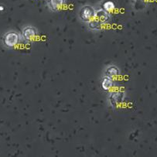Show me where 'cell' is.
Listing matches in <instances>:
<instances>
[{
    "mask_svg": "<svg viewBox=\"0 0 157 157\" xmlns=\"http://www.w3.org/2000/svg\"><path fill=\"white\" fill-rule=\"evenodd\" d=\"M105 74L107 75L106 77L112 78L118 75V69L115 66H110L109 67L107 68Z\"/></svg>",
    "mask_w": 157,
    "mask_h": 157,
    "instance_id": "8",
    "label": "cell"
},
{
    "mask_svg": "<svg viewBox=\"0 0 157 157\" xmlns=\"http://www.w3.org/2000/svg\"><path fill=\"white\" fill-rule=\"evenodd\" d=\"M3 44L7 48H13L19 44L20 41V35L14 31H10L6 33L2 38Z\"/></svg>",
    "mask_w": 157,
    "mask_h": 157,
    "instance_id": "1",
    "label": "cell"
},
{
    "mask_svg": "<svg viewBox=\"0 0 157 157\" xmlns=\"http://www.w3.org/2000/svg\"><path fill=\"white\" fill-rule=\"evenodd\" d=\"M150 0H136V2L139 4H141V5H146V4L149 3V2Z\"/></svg>",
    "mask_w": 157,
    "mask_h": 157,
    "instance_id": "10",
    "label": "cell"
},
{
    "mask_svg": "<svg viewBox=\"0 0 157 157\" xmlns=\"http://www.w3.org/2000/svg\"><path fill=\"white\" fill-rule=\"evenodd\" d=\"M115 4H114V2H112V1H106V2H104L103 5H102V9H103L104 10H105L106 12H108V13L112 12V10H115Z\"/></svg>",
    "mask_w": 157,
    "mask_h": 157,
    "instance_id": "9",
    "label": "cell"
},
{
    "mask_svg": "<svg viewBox=\"0 0 157 157\" xmlns=\"http://www.w3.org/2000/svg\"><path fill=\"white\" fill-rule=\"evenodd\" d=\"M37 35V30L33 26H26L23 29L22 36L26 41L33 40Z\"/></svg>",
    "mask_w": 157,
    "mask_h": 157,
    "instance_id": "3",
    "label": "cell"
},
{
    "mask_svg": "<svg viewBox=\"0 0 157 157\" xmlns=\"http://www.w3.org/2000/svg\"><path fill=\"white\" fill-rule=\"evenodd\" d=\"M95 12L94 7L90 5H85L81 7L79 12V17L83 22L88 23L95 16Z\"/></svg>",
    "mask_w": 157,
    "mask_h": 157,
    "instance_id": "2",
    "label": "cell"
},
{
    "mask_svg": "<svg viewBox=\"0 0 157 157\" xmlns=\"http://www.w3.org/2000/svg\"><path fill=\"white\" fill-rule=\"evenodd\" d=\"M88 27L91 29H92V30H98V29H100L101 28L103 23H102L101 22L99 21V20H96L95 18H94L93 20H91V21L88 22Z\"/></svg>",
    "mask_w": 157,
    "mask_h": 157,
    "instance_id": "6",
    "label": "cell"
},
{
    "mask_svg": "<svg viewBox=\"0 0 157 157\" xmlns=\"http://www.w3.org/2000/svg\"><path fill=\"white\" fill-rule=\"evenodd\" d=\"M113 85V82H112V79L110 78H104L101 81V87L104 90H105V91H108V90L111 89Z\"/></svg>",
    "mask_w": 157,
    "mask_h": 157,
    "instance_id": "7",
    "label": "cell"
},
{
    "mask_svg": "<svg viewBox=\"0 0 157 157\" xmlns=\"http://www.w3.org/2000/svg\"><path fill=\"white\" fill-rule=\"evenodd\" d=\"M66 0H47V6L51 11L57 12L64 6Z\"/></svg>",
    "mask_w": 157,
    "mask_h": 157,
    "instance_id": "4",
    "label": "cell"
},
{
    "mask_svg": "<svg viewBox=\"0 0 157 157\" xmlns=\"http://www.w3.org/2000/svg\"><path fill=\"white\" fill-rule=\"evenodd\" d=\"M94 18H95L96 20H99L100 22H101L102 23H105V22H107L108 20H109L110 16H109L108 12H106L105 10H104L103 9L101 8L100 9V10H96Z\"/></svg>",
    "mask_w": 157,
    "mask_h": 157,
    "instance_id": "5",
    "label": "cell"
}]
</instances>
